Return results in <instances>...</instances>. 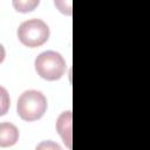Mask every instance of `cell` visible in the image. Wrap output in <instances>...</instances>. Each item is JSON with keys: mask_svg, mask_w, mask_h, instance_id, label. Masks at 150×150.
Here are the masks:
<instances>
[{"mask_svg": "<svg viewBox=\"0 0 150 150\" xmlns=\"http://www.w3.org/2000/svg\"><path fill=\"white\" fill-rule=\"evenodd\" d=\"M14 7L16 8V11L19 12H30L33 11V8L35 6L39 5V1H13Z\"/></svg>", "mask_w": 150, "mask_h": 150, "instance_id": "cell-6", "label": "cell"}, {"mask_svg": "<svg viewBox=\"0 0 150 150\" xmlns=\"http://www.w3.org/2000/svg\"><path fill=\"white\" fill-rule=\"evenodd\" d=\"M56 130L68 149H71V111H64L59 116Z\"/></svg>", "mask_w": 150, "mask_h": 150, "instance_id": "cell-4", "label": "cell"}, {"mask_svg": "<svg viewBox=\"0 0 150 150\" xmlns=\"http://www.w3.org/2000/svg\"><path fill=\"white\" fill-rule=\"evenodd\" d=\"M18 38L27 47H39L48 40L49 27L41 19H29L19 26Z\"/></svg>", "mask_w": 150, "mask_h": 150, "instance_id": "cell-3", "label": "cell"}, {"mask_svg": "<svg viewBox=\"0 0 150 150\" xmlns=\"http://www.w3.org/2000/svg\"><path fill=\"white\" fill-rule=\"evenodd\" d=\"M18 114L28 122L36 121L43 116L47 109V100L41 91L26 90L18 100Z\"/></svg>", "mask_w": 150, "mask_h": 150, "instance_id": "cell-1", "label": "cell"}, {"mask_svg": "<svg viewBox=\"0 0 150 150\" xmlns=\"http://www.w3.org/2000/svg\"><path fill=\"white\" fill-rule=\"evenodd\" d=\"M38 75L47 81L59 80L66 71V61L60 53L47 50L41 53L34 62Z\"/></svg>", "mask_w": 150, "mask_h": 150, "instance_id": "cell-2", "label": "cell"}, {"mask_svg": "<svg viewBox=\"0 0 150 150\" xmlns=\"http://www.w3.org/2000/svg\"><path fill=\"white\" fill-rule=\"evenodd\" d=\"M35 150H62V148L53 141H42L38 144Z\"/></svg>", "mask_w": 150, "mask_h": 150, "instance_id": "cell-7", "label": "cell"}, {"mask_svg": "<svg viewBox=\"0 0 150 150\" xmlns=\"http://www.w3.org/2000/svg\"><path fill=\"white\" fill-rule=\"evenodd\" d=\"M19 138L18 128L8 122H2L0 124V146H11L16 143Z\"/></svg>", "mask_w": 150, "mask_h": 150, "instance_id": "cell-5", "label": "cell"}]
</instances>
